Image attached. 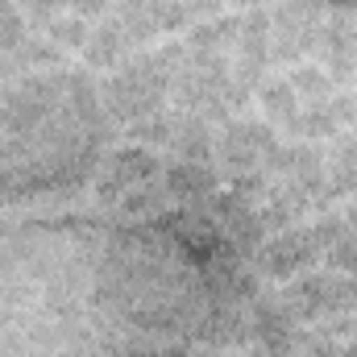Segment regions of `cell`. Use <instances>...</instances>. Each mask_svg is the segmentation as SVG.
I'll return each instance as SVG.
<instances>
[{"mask_svg":"<svg viewBox=\"0 0 357 357\" xmlns=\"http://www.w3.org/2000/svg\"><path fill=\"white\" fill-rule=\"evenodd\" d=\"M21 4H25V8H29L33 17H50V13H54V8H59L63 0H21Z\"/></svg>","mask_w":357,"mask_h":357,"instance_id":"obj_1","label":"cell"},{"mask_svg":"<svg viewBox=\"0 0 357 357\" xmlns=\"http://www.w3.org/2000/svg\"><path fill=\"white\" fill-rule=\"evenodd\" d=\"M104 4H108V0H75V8H79V13H100Z\"/></svg>","mask_w":357,"mask_h":357,"instance_id":"obj_2","label":"cell"}]
</instances>
